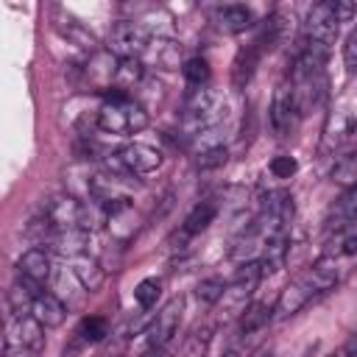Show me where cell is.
Returning a JSON list of instances; mask_svg holds the SVG:
<instances>
[{
	"label": "cell",
	"instance_id": "cell-12",
	"mask_svg": "<svg viewBox=\"0 0 357 357\" xmlns=\"http://www.w3.org/2000/svg\"><path fill=\"white\" fill-rule=\"evenodd\" d=\"M142 64L153 67V70H176V67H184L181 64V45L170 36H151L148 47H145V56L139 59Z\"/></svg>",
	"mask_w": 357,
	"mask_h": 357
},
{
	"label": "cell",
	"instance_id": "cell-18",
	"mask_svg": "<svg viewBox=\"0 0 357 357\" xmlns=\"http://www.w3.org/2000/svg\"><path fill=\"white\" fill-rule=\"evenodd\" d=\"M70 273H73L75 282L84 287V293H95V290H100V284H103V268H100V262H98L95 257H89V254L70 259Z\"/></svg>",
	"mask_w": 357,
	"mask_h": 357
},
{
	"label": "cell",
	"instance_id": "cell-31",
	"mask_svg": "<svg viewBox=\"0 0 357 357\" xmlns=\"http://www.w3.org/2000/svg\"><path fill=\"white\" fill-rule=\"evenodd\" d=\"M335 357H357V332L349 335V340L340 346V351H337Z\"/></svg>",
	"mask_w": 357,
	"mask_h": 357
},
{
	"label": "cell",
	"instance_id": "cell-22",
	"mask_svg": "<svg viewBox=\"0 0 357 357\" xmlns=\"http://www.w3.org/2000/svg\"><path fill=\"white\" fill-rule=\"evenodd\" d=\"M273 312H276V307H271V304H265V301H257V304L245 307V312L240 315V324H237L240 335H251V332L262 329V326L273 318Z\"/></svg>",
	"mask_w": 357,
	"mask_h": 357
},
{
	"label": "cell",
	"instance_id": "cell-9",
	"mask_svg": "<svg viewBox=\"0 0 357 357\" xmlns=\"http://www.w3.org/2000/svg\"><path fill=\"white\" fill-rule=\"evenodd\" d=\"M181 312H184V301H181V298H170V301H167V304L148 321V326H145L142 335H145V343H148L151 351L167 346V340L178 332Z\"/></svg>",
	"mask_w": 357,
	"mask_h": 357
},
{
	"label": "cell",
	"instance_id": "cell-28",
	"mask_svg": "<svg viewBox=\"0 0 357 357\" xmlns=\"http://www.w3.org/2000/svg\"><path fill=\"white\" fill-rule=\"evenodd\" d=\"M296 170H298V162H296L293 156H287V153L271 159V173H273L276 178H290Z\"/></svg>",
	"mask_w": 357,
	"mask_h": 357
},
{
	"label": "cell",
	"instance_id": "cell-8",
	"mask_svg": "<svg viewBox=\"0 0 357 357\" xmlns=\"http://www.w3.org/2000/svg\"><path fill=\"white\" fill-rule=\"evenodd\" d=\"M301 109H298V100H296V92H293V84L284 81L276 86L273 92V100H271V128L276 137H290L301 120Z\"/></svg>",
	"mask_w": 357,
	"mask_h": 357
},
{
	"label": "cell",
	"instance_id": "cell-29",
	"mask_svg": "<svg viewBox=\"0 0 357 357\" xmlns=\"http://www.w3.org/2000/svg\"><path fill=\"white\" fill-rule=\"evenodd\" d=\"M61 33H64L67 39H73L75 45H81V47H89V50L95 47V36H92V33H86V31H84L78 22H73V25L61 28Z\"/></svg>",
	"mask_w": 357,
	"mask_h": 357
},
{
	"label": "cell",
	"instance_id": "cell-25",
	"mask_svg": "<svg viewBox=\"0 0 357 357\" xmlns=\"http://www.w3.org/2000/svg\"><path fill=\"white\" fill-rule=\"evenodd\" d=\"M159 296H162V282H159V279H142V282L134 287V298H137V304H139L142 310L156 307Z\"/></svg>",
	"mask_w": 357,
	"mask_h": 357
},
{
	"label": "cell",
	"instance_id": "cell-19",
	"mask_svg": "<svg viewBox=\"0 0 357 357\" xmlns=\"http://www.w3.org/2000/svg\"><path fill=\"white\" fill-rule=\"evenodd\" d=\"M39 296V284L28 282L25 276H17V282L8 287V310L11 315H31V304Z\"/></svg>",
	"mask_w": 357,
	"mask_h": 357
},
{
	"label": "cell",
	"instance_id": "cell-11",
	"mask_svg": "<svg viewBox=\"0 0 357 357\" xmlns=\"http://www.w3.org/2000/svg\"><path fill=\"white\" fill-rule=\"evenodd\" d=\"M357 131V106L354 103H340L324 128V151H335L343 139H349Z\"/></svg>",
	"mask_w": 357,
	"mask_h": 357
},
{
	"label": "cell",
	"instance_id": "cell-13",
	"mask_svg": "<svg viewBox=\"0 0 357 357\" xmlns=\"http://www.w3.org/2000/svg\"><path fill=\"white\" fill-rule=\"evenodd\" d=\"M117 73H120V59L114 53H95L89 59V64L84 67V75L86 81L95 86V89H109L112 92V84L117 86Z\"/></svg>",
	"mask_w": 357,
	"mask_h": 357
},
{
	"label": "cell",
	"instance_id": "cell-5",
	"mask_svg": "<svg viewBox=\"0 0 357 357\" xmlns=\"http://www.w3.org/2000/svg\"><path fill=\"white\" fill-rule=\"evenodd\" d=\"M337 28H340V20L335 14V0L315 3L307 11L304 31H301V45L304 47H312V50H321V53L329 56V47H332V42L337 36Z\"/></svg>",
	"mask_w": 357,
	"mask_h": 357
},
{
	"label": "cell",
	"instance_id": "cell-23",
	"mask_svg": "<svg viewBox=\"0 0 357 357\" xmlns=\"http://www.w3.org/2000/svg\"><path fill=\"white\" fill-rule=\"evenodd\" d=\"M184 78H187V84L192 86V89H201V86H206L209 84V75H212V70H209V61L206 59H201V56H192V59H187L184 61Z\"/></svg>",
	"mask_w": 357,
	"mask_h": 357
},
{
	"label": "cell",
	"instance_id": "cell-17",
	"mask_svg": "<svg viewBox=\"0 0 357 357\" xmlns=\"http://www.w3.org/2000/svg\"><path fill=\"white\" fill-rule=\"evenodd\" d=\"M31 315H33L45 329H56V326L64 324L67 307H64V301H61L59 296H53V293H39V296L33 298V304H31Z\"/></svg>",
	"mask_w": 357,
	"mask_h": 357
},
{
	"label": "cell",
	"instance_id": "cell-2",
	"mask_svg": "<svg viewBox=\"0 0 357 357\" xmlns=\"http://www.w3.org/2000/svg\"><path fill=\"white\" fill-rule=\"evenodd\" d=\"M95 123H98V128L103 134L131 137V134H139L148 126V112L128 92L112 89V92H106V100L100 103Z\"/></svg>",
	"mask_w": 357,
	"mask_h": 357
},
{
	"label": "cell",
	"instance_id": "cell-27",
	"mask_svg": "<svg viewBox=\"0 0 357 357\" xmlns=\"http://www.w3.org/2000/svg\"><path fill=\"white\" fill-rule=\"evenodd\" d=\"M223 290H226V284H223V279H204L201 284H198V298L204 301V304H218L220 301V296H223Z\"/></svg>",
	"mask_w": 357,
	"mask_h": 357
},
{
	"label": "cell",
	"instance_id": "cell-4",
	"mask_svg": "<svg viewBox=\"0 0 357 357\" xmlns=\"http://www.w3.org/2000/svg\"><path fill=\"white\" fill-rule=\"evenodd\" d=\"M42 220L53 229V231H70V229H81V231H89L92 229V212L84 201H78L75 195H53L45 201L42 206Z\"/></svg>",
	"mask_w": 357,
	"mask_h": 357
},
{
	"label": "cell",
	"instance_id": "cell-7",
	"mask_svg": "<svg viewBox=\"0 0 357 357\" xmlns=\"http://www.w3.org/2000/svg\"><path fill=\"white\" fill-rule=\"evenodd\" d=\"M151 31L142 25V22H134V20H120L112 33H109V53H114L117 59H142L145 56V47L151 42Z\"/></svg>",
	"mask_w": 357,
	"mask_h": 357
},
{
	"label": "cell",
	"instance_id": "cell-3",
	"mask_svg": "<svg viewBox=\"0 0 357 357\" xmlns=\"http://www.w3.org/2000/svg\"><path fill=\"white\" fill-rule=\"evenodd\" d=\"M45 351V326L33 315H11L6 318L3 335V357H39Z\"/></svg>",
	"mask_w": 357,
	"mask_h": 357
},
{
	"label": "cell",
	"instance_id": "cell-20",
	"mask_svg": "<svg viewBox=\"0 0 357 357\" xmlns=\"http://www.w3.org/2000/svg\"><path fill=\"white\" fill-rule=\"evenodd\" d=\"M259 56H262V50L257 47V42L245 45V47L237 53L234 67H231V81H234L237 89H243V86L251 81V75H254V70H257V64H259Z\"/></svg>",
	"mask_w": 357,
	"mask_h": 357
},
{
	"label": "cell",
	"instance_id": "cell-24",
	"mask_svg": "<svg viewBox=\"0 0 357 357\" xmlns=\"http://www.w3.org/2000/svg\"><path fill=\"white\" fill-rule=\"evenodd\" d=\"M106 335H109V324H106V318H100V315L84 318L81 326H78V337H81L84 343H98V340H103Z\"/></svg>",
	"mask_w": 357,
	"mask_h": 357
},
{
	"label": "cell",
	"instance_id": "cell-30",
	"mask_svg": "<svg viewBox=\"0 0 357 357\" xmlns=\"http://www.w3.org/2000/svg\"><path fill=\"white\" fill-rule=\"evenodd\" d=\"M343 61H346L349 73H357V28L346 36V45H343Z\"/></svg>",
	"mask_w": 357,
	"mask_h": 357
},
{
	"label": "cell",
	"instance_id": "cell-6",
	"mask_svg": "<svg viewBox=\"0 0 357 357\" xmlns=\"http://www.w3.org/2000/svg\"><path fill=\"white\" fill-rule=\"evenodd\" d=\"M262 279V271H259V262L257 259H248L237 268V273L231 276V282L226 284L218 307L223 310V315H243L245 307H248V298L254 296L257 284Z\"/></svg>",
	"mask_w": 357,
	"mask_h": 357
},
{
	"label": "cell",
	"instance_id": "cell-21",
	"mask_svg": "<svg viewBox=\"0 0 357 357\" xmlns=\"http://www.w3.org/2000/svg\"><path fill=\"white\" fill-rule=\"evenodd\" d=\"M215 215H218V204H215V201H198V204L190 209V215L184 218L181 234L190 237V234H201V231H206V229L212 226Z\"/></svg>",
	"mask_w": 357,
	"mask_h": 357
},
{
	"label": "cell",
	"instance_id": "cell-26",
	"mask_svg": "<svg viewBox=\"0 0 357 357\" xmlns=\"http://www.w3.org/2000/svg\"><path fill=\"white\" fill-rule=\"evenodd\" d=\"M332 178H335V181H340V184H349V187H354V184H357V153H351V156H343V159L335 165V170H332Z\"/></svg>",
	"mask_w": 357,
	"mask_h": 357
},
{
	"label": "cell",
	"instance_id": "cell-1",
	"mask_svg": "<svg viewBox=\"0 0 357 357\" xmlns=\"http://www.w3.org/2000/svg\"><path fill=\"white\" fill-rule=\"evenodd\" d=\"M337 262H340V259H326V257H321L312 268H307L304 273H298V276L279 293V298H276V318L284 321V318L296 315L298 310H304V307H307L310 301H315L318 296L329 293V290L340 282V276H343V271L337 268Z\"/></svg>",
	"mask_w": 357,
	"mask_h": 357
},
{
	"label": "cell",
	"instance_id": "cell-14",
	"mask_svg": "<svg viewBox=\"0 0 357 357\" xmlns=\"http://www.w3.org/2000/svg\"><path fill=\"white\" fill-rule=\"evenodd\" d=\"M351 226H357V184L349 187V190L332 204V209H329V215H326V231L340 234V231H349Z\"/></svg>",
	"mask_w": 357,
	"mask_h": 357
},
{
	"label": "cell",
	"instance_id": "cell-10",
	"mask_svg": "<svg viewBox=\"0 0 357 357\" xmlns=\"http://www.w3.org/2000/svg\"><path fill=\"white\" fill-rule=\"evenodd\" d=\"M114 156L120 159V165L126 167V173H137V176L153 173V170H159L162 162H165L162 151L153 148V145H145V142H128V145H123Z\"/></svg>",
	"mask_w": 357,
	"mask_h": 357
},
{
	"label": "cell",
	"instance_id": "cell-16",
	"mask_svg": "<svg viewBox=\"0 0 357 357\" xmlns=\"http://www.w3.org/2000/svg\"><path fill=\"white\" fill-rule=\"evenodd\" d=\"M17 273L42 287V284L50 282V276H53V262H50V257H47L45 248H28V251L17 259Z\"/></svg>",
	"mask_w": 357,
	"mask_h": 357
},
{
	"label": "cell",
	"instance_id": "cell-15",
	"mask_svg": "<svg viewBox=\"0 0 357 357\" xmlns=\"http://www.w3.org/2000/svg\"><path fill=\"white\" fill-rule=\"evenodd\" d=\"M212 22L218 31L223 33H243L245 28L254 25V14L248 6L240 3H226V6H215L212 8Z\"/></svg>",
	"mask_w": 357,
	"mask_h": 357
}]
</instances>
